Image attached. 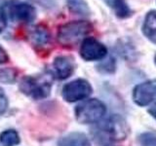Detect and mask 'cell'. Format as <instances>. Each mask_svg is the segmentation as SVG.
I'll return each mask as SVG.
<instances>
[{"mask_svg":"<svg viewBox=\"0 0 156 146\" xmlns=\"http://www.w3.org/2000/svg\"><path fill=\"white\" fill-rule=\"evenodd\" d=\"M105 112L106 107L104 102L97 99H90L76 106L75 117L81 124H93L104 118Z\"/></svg>","mask_w":156,"mask_h":146,"instance_id":"3","label":"cell"},{"mask_svg":"<svg viewBox=\"0 0 156 146\" xmlns=\"http://www.w3.org/2000/svg\"><path fill=\"white\" fill-rule=\"evenodd\" d=\"M105 146H112V145H105Z\"/></svg>","mask_w":156,"mask_h":146,"instance_id":"24","label":"cell"},{"mask_svg":"<svg viewBox=\"0 0 156 146\" xmlns=\"http://www.w3.org/2000/svg\"><path fill=\"white\" fill-rule=\"evenodd\" d=\"M19 134L15 130H4L0 134V143L2 146H16L20 143Z\"/></svg>","mask_w":156,"mask_h":146,"instance_id":"15","label":"cell"},{"mask_svg":"<svg viewBox=\"0 0 156 146\" xmlns=\"http://www.w3.org/2000/svg\"><path fill=\"white\" fill-rule=\"evenodd\" d=\"M100 69H104L105 72H112L115 69V62L113 60H108L106 62H104L100 66Z\"/></svg>","mask_w":156,"mask_h":146,"instance_id":"19","label":"cell"},{"mask_svg":"<svg viewBox=\"0 0 156 146\" xmlns=\"http://www.w3.org/2000/svg\"><path fill=\"white\" fill-rule=\"evenodd\" d=\"M53 74L58 80H65L74 72L75 63L73 58L68 56H58L53 61Z\"/></svg>","mask_w":156,"mask_h":146,"instance_id":"9","label":"cell"},{"mask_svg":"<svg viewBox=\"0 0 156 146\" xmlns=\"http://www.w3.org/2000/svg\"><path fill=\"white\" fill-rule=\"evenodd\" d=\"M52 80L49 76H26L20 83V90L33 99H43L50 95Z\"/></svg>","mask_w":156,"mask_h":146,"instance_id":"2","label":"cell"},{"mask_svg":"<svg viewBox=\"0 0 156 146\" xmlns=\"http://www.w3.org/2000/svg\"><path fill=\"white\" fill-rule=\"evenodd\" d=\"M148 112L151 114V116H152L153 118L156 120V102L148 109Z\"/></svg>","mask_w":156,"mask_h":146,"instance_id":"22","label":"cell"},{"mask_svg":"<svg viewBox=\"0 0 156 146\" xmlns=\"http://www.w3.org/2000/svg\"><path fill=\"white\" fill-rule=\"evenodd\" d=\"M17 71L14 68H1L0 69V82L2 83H13L16 81Z\"/></svg>","mask_w":156,"mask_h":146,"instance_id":"16","label":"cell"},{"mask_svg":"<svg viewBox=\"0 0 156 146\" xmlns=\"http://www.w3.org/2000/svg\"><path fill=\"white\" fill-rule=\"evenodd\" d=\"M8 107V99L4 91L0 88V116L5 113Z\"/></svg>","mask_w":156,"mask_h":146,"instance_id":"18","label":"cell"},{"mask_svg":"<svg viewBox=\"0 0 156 146\" xmlns=\"http://www.w3.org/2000/svg\"><path fill=\"white\" fill-rule=\"evenodd\" d=\"M58 146H91L90 140L81 133L68 134L58 140Z\"/></svg>","mask_w":156,"mask_h":146,"instance_id":"12","label":"cell"},{"mask_svg":"<svg viewBox=\"0 0 156 146\" xmlns=\"http://www.w3.org/2000/svg\"><path fill=\"white\" fill-rule=\"evenodd\" d=\"M107 6L113 10L115 15L120 19H127L132 16V10L125 0H102Z\"/></svg>","mask_w":156,"mask_h":146,"instance_id":"13","label":"cell"},{"mask_svg":"<svg viewBox=\"0 0 156 146\" xmlns=\"http://www.w3.org/2000/svg\"><path fill=\"white\" fill-rule=\"evenodd\" d=\"M7 26V22H6V18H5L4 13L0 10V33H1L5 27Z\"/></svg>","mask_w":156,"mask_h":146,"instance_id":"21","label":"cell"},{"mask_svg":"<svg viewBox=\"0 0 156 146\" xmlns=\"http://www.w3.org/2000/svg\"><path fill=\"white\" fill-rule=\"evenodd\" d=\"M101 129L111 140L124 139L129 133L128 125L119 115H111L108 117L102 122Z\"/></svg>","mask_w":156,"mask_h":146,"instance_id":"5","label":"cell"},{"mask_svg":"<svg viewBox=\"0 0 156 146\" xmlns=\"http://www.w3.org/2000/svg\"><path fill=\"white\" fill-rule=\"evenodd\" d=\"M154 61H155V63H156V56H155V58H154Z\"/></svg>","mask_w":156,"mask_h":146,"instance_id":"23","label":"cell"},{"mask_svg":"<svg viewBox=\"0 0 156 146\" xmlns=\"http://www.w3.org/2000/svg\"><path fill=\"white\" fill-rule=\"evenodd\" d=\"M67 6L70 12L80 16L90 15V9L85 0H67Z\"/></svg>","mask_w":156,"mask_h":146,"instance_id":"14","label":"cell"},{"mask_svg":"<svg viewBox=\"0 0 156 146\" xmlns=\"http://www.w3.org/2000/svg\"><path fill=\"white\" fill-rule=\"evenodd\" d=\"M80 56L87 61H100L107 55L106 47L93 37H86L81 43Z\"/></svg>","mask_w":156,"mask_h":146,"instance_id":"6","label":"cell"},{"mask_svg":"<svg viewBox=\"0 0 156 146\" xmlns=\"http://www.w3.org/2000/svg\"><path fill=\"white\" fill-rule=\"evenodd\" d=\"M8 12L10 18L14 22L28 23L33 22L36 18L35 8L27 3H10Z\"/></svg>","mask_w":156,"mask_h":146,"instance_id":"8","label":"cell"},{"mask_svg":"<svg viewBox=\"0 0 156 146\" xmlns=\"http://www.w3.org/2000/svg\"><path fill=\"white\" fill-rule=\"evenodd\" d=\"M139 142L140 146H156V134L152 133H144L140 135Z\"/></svg>","mask_w":156,"mask_h":146,"instance_id":"17","label":"cell"},{"mask_svg":"<svg viewBox=\"0 0 156 146\" xmlns=\"http://www.w3.org/2000/svg\"><path fill=\"white\" fill-rule=\"evenodd\" d=\"M9 61V56L7 52L5 51V49L0 45V64L2 63H6Z\"/></svg>","mask_w":156,"mask_h":146,"instance_id":"20","label":"cell"},{"mask_svg":"<svg viewBox=\"0 0 156 146\" xmlns=\"http://www.w3.org/2000/svg\"><path fill=\"white\" fill-rule=\"evenodd\" d=\"M92 94V87L85 79H76L67 83L62 88V97L68 102L85 99Z\"/></svg>","mask_w":156,"mask_h":146,"instance_id":"4","label":"cell"},{"mask_svg":"<svg viewBox=\"0 0 156 146\" xmlns=\"http://www.w3.org/2000/svg\"><path fill=\"white\" fill-rule=\"evenodd\" d=\"M133 99L140 106H146L156 101V79L136 86L133 91Z\"/></svg>","mask_w":156,"mask_h":146,"instance_id":"7","label":"cell"},{"mask_svg":"<svg viewBox=\"0 0 156 146\" xmlns=\"http://www.w3.org/2000/svg\"><path fill=\"white\" fill-rule=\"evenodd\" d=\"M141 29L144 35L150 42L156 44V10H151L146 14Z\"/></svg>","mask_w":156,"mask_h":146,"instance_id":"11","label":"cell"},{"mask_svg":"<svg viewBox=\"0 0 156 146\" xmlns=\"http://www.w3.org/2000/svg\"><path fill=\"white\" fill-rule=\"evenodd\" d=\"M92 30L93 26L90 22L72 21L63 23L58 27L57 38L62 46L72 47L84 40Z\"/></svg>","mask_w":156,"mask_h":146,"instance_id":"1","label":"cell"},{"mask_svg":"<svg viewBox=\"0 0 156 146\" xmlns=\"http://www.w3.org/2000/svg\"><path fill=\"white\" fill-rule=\"evenodd\" d=\"M28 38L35 48L44 49L48 46V44H50L51 34L44 24H37L29 32Z\"/></svg>","mask_w":156,"mask_h":146,"instance_id":"10","label":"cell"}]
</instances>
